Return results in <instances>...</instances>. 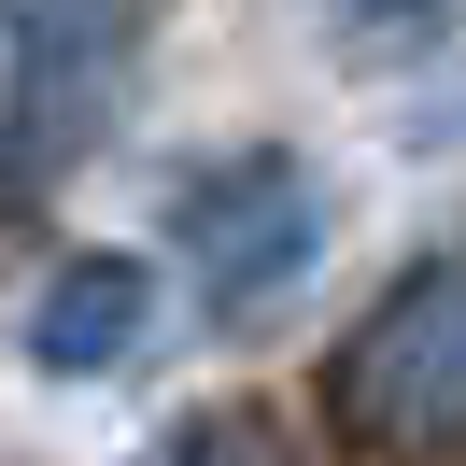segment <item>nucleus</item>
Returning <instances> with one entry per match:
<instances>
[{
    "mask_svg": "<svg viewBox=\"0 0 466 466\" xmlns=\"http://www.w3.org/2000/svg\"><path fill=\"white\" fill-rule=\"evenodd\" d=\"M339 424L381 438L410 466H452L466 452V255L410 268L339 353Z\"/></svg>",
    "mask_w": 466,
    "mask_h": 466,
    "instance_id": "f257e3e1",
    "label": "nucleus"
},
{
    "mask_svg": "<svg viewBox=\"0 0 466 466\" xmlns=\"http://www.w3.org/2000/svg\"><path fill=\"white\" fill-rule=\"evenodd\" d=\"M325 255V184L297 156H227V170L184 184V268H198V311L240 325Z\"/></svg>",
    "mask_w": 466,
    "mask_h": 466,
    "instance_id": "f03ea898",
    "label": "nucleus"
},
{
    "mask_svg": "<svg viewBox=\"0 0 466 466\" xmlns=\"http://www.w3.org/2000/svg\"><path fill=\"white\" fill-rule=\"evenodd\" d=\"M142 325H156V268H142V255H71L57 283L29 297V368L99 381V368L142 353Z\"/></svg>",
    "mask_w": 466,
    "mask_h": 466,
    "instance_id": "7ed1b4c3",
    "label": "nucleus"
},
{
    "mask_svg": "<svg viewBox=\"0 0 466 466\" xmlns=\"http://www.w3.org/2000/svg\"><path fill=\"white\" fill-rule=\"evenodd\" d=\"M170 466H283V452H268L255 410H227V424H184V452H170Z\"/></svg>",
    "mask_w": 466,
    "mask_h": 466,
    "instance_id": "20e7f679",
    "label": "nucleus"
},
{
    "mask_svg": "<svg viewBox=\"0 0 466 466\" xmlns=\"http://www.w3.org/2000/svg\"><path fill=\"white\" fill-rule=\"evenodd\" d=\"M353 15H438V0H353Z\"/></svg>",
    "mask_w": 466,
    "mask_h": 466,
    "instance_id": "39448f33",
    "label": "nucleus"
}]
</instances>
